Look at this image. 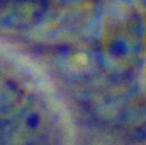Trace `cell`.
I'll return each instance as SVG.
<instances>
[{
  "mask_svg": "<svg viewBox=\"0 0 146 145\" xmlns=\"http://www.w3.org/2000/svg\"><path fill=\"white\" fill-rule=\"evenodd\" d=\"M0 145H10L9 144V137H7V130H5L3 119H0Z\"/></svg>",
  "mask_w": 146,
  "mask_h": 145,
  "instance_id": "3957f363",
  "label": "cell"
},
{
  "mask_svg": "<svg viewBox=\"0 0 146 145\" xmlns=\"http://www.w3.org/2000/svg\"><path fill=\"white\" fill-rule=\"evenodd\" d=\"M10 145H48L51 138V118L42 103L36 99L24 101L3 121Z\"/></svg>",
  "mask_w": 146,
  "mask_h": 145,
  "instance_id": "6da1fadb",
  "label": "cell"
},
{
  "mask_svg": "<svg viewBox=\"0 0 146 145\" xmlns=\"http://www.w3.org/2000/svg\"><path fill=\"white\" fill-rule=\"evenodd\" d=\"M24 97L26 96L22 89L12 79H9L5 73L0 72V113L10 114L24 101Z\"/></svg>",
  "mask_w": 146,
  "mask_h": 145,
  "instance_id": "7a4b0ae2",
  "label": "cell"
}]
</instances>
